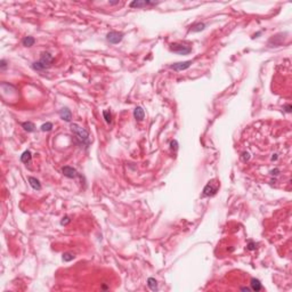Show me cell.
<instances>
[{"instance_id": "cell-22", "label": "cell", "mask_w": 292, "mask_h": 292, "mask_svg": "<svg viewBox=\"0 0 292 292\" xmlns=\"http://www.w3.org/2000/svg\"><path fill=\"white\" fill-rule=\"evenodd\" d=\"M170 145H171V149H174V151H177V149H178V142L177 140H172L171 143H170Z\"/></svg>"}, {"instance_id": "cell-29", "label": "cell", "mask_w": 292, "mask_h": 292, "mask_svg": "<svg viewBox=\"0 0 292 292\" xmlns=\"http://www.w3.org/2000/svg\"><path fill=\"white\" fill-rule=\"evenodd\" d=\"M276 159H277V155H276V154H274V155L272 156V160L274 161V160H276Z\"/></svg>"}, {"instance_id": "cell-18", "label": "cell", "mask_w": 292, "mask_h": 292, "mask_svg": "<svg viewBox=\"0 0 292 292\" xmlns=\"http://www.w3.org/2000/svg\"><path fill=\"white\" fill-rule=\"evenodd\" d=\"M40 129H41V131H50L52 129V122H46L40 127Z\"/></svg>"}, {"instance_id": "cell-1", "label": "cell", "mask_w": 292, "mask_h": 292, "mask_svg": "<svg viewBox=\"0 0 292 292\" xmlns=\"http://www.w3.org/2000/svg\"><path fill=\"white\" fill-rule=\"evenodd\" d=\"M54 62V57L49 52H41V56L38 62H34L32 64V69L35 71H45L46 69H48L52 63Z\"/></svg>"}, {"instance_id": "cell-15", "label": "cell", "mask_w": 292, "mask_h": 292, "mask_svg": "<svg viewBox=\"0 0 292 292\" xmlns=\"http://www.w3.org/2000/svg\"><path fill=\"white\" fill-rule=\"evenodd\" d=\"M147 285H149V288L152 291H156L157 290V282H156V279L154 277H149L147 279Z\"/></svg>"}, {"instance_id": "cell-8", "label": "cell", "mask_w": 292, "mask_h": 292, "mask_svg": "<svg viewBox=\"0 0 292 292\" xmlns=\"http://www.w3.org/2000/svg\"><path fill=\"white\" fill-rule=\"evenodd\" d=\"M59 117L62 120H64L65 122H71L72 120V112L67 107H63L59 111Z\"/></svg>"}, {"instance_id": "cell-4", "label": "cell", "mask_w": 292, "mask_h": 292, "mask_svg": "<svg viewBox=\"0 0 292 292\" xmlns=\"http://www.w3.org/2000/svg\"><path fill=\"white\" fill-rule=\"evenodd\" d=\"M218 188H219V183L218 182H216V180L209 182L206 185V187L203 188V196H212L217 193Z\"/></svg>"}, {"instance_id": "cell-27", "label": "cell", "mask_w": 292, "mask_h": 292, "mask_svg": "<svg viewBox=\"0 0 292 292\" xmlns=\"http://www.w3.org/2000/svg\"><path fill=\"white\" fill-rule=\"evenodd\" d=\"M279 174V169H274V170H272V171H271V175H273V176H277Z\"/></svg>"}, {"instance_id": "cell-5", "label": "cell", "mask_w": 292, "mask_h": 292, "mask_svg": "<svg viewBox=\"0 0 292 292\" xmlns=\"http://www.w3.org/2000/svg\"><path fill=\"white\" fill-rule=\"evenodd\" d=\"M124 37V33L122 32H118V31H111V32L107 33L106 35V39L109 42L113 44V45H117L119 42H121L122 39Z\"/></svg>"}, {"instance_id": "cell-7", "label": "cell", "mask_w": 292, "mask_h": 292, "mask_svg": "<svg viewBox=\"0 0 292 292\" xmlns=\"http://www.w3.org/2000/svg\"><path fill=\"white\" fill-rule=\"evenodd\" d=\"M192 65V61H185V62H179V63H176V64H172L170 67L175 71L179 72V71H184L188 69L189 66Z\"/></svg>"}, {"instance_id": "cell-28", "label": "cell", "mask_w": 292, "mask_h": 292, "mask_svg": "<svg viewBox=\"0 0 292 292\" xmlns=\"http://www.w3.org/2000/svg\"><path fill=\"white\" fill-rule=\"evenodd\" d=\"M241 290H243V291H251V288H247V286H244V288H241Z\"/></svg>"}, {"instance_id": "cell-26", "label": "cell", "mask_w": 292, "mask_h": 292, "mask_svg": "<svg viewBox=\"0 0 292 292\" xmlns=\"http://www.w3.org/2000/svg\"><path fill=\"white\" fill-rule=\"evenodd\" d=\"M291 109H292V106L290 104L284 105V110H285V112H288V113H290V112H291Z\"/></svg>"}, {"instance_id": "cell-25", "label": "cell", "mask_w": 292, "mask_h": 292, "mask_svg": "<svg viewBox=\"0 0 292 292\" xmlns=\"http://www.w3.org/2000/svg\"><path fill=\"white\" fill-rule=\"evenodd\" d=\"M242 157H243V161H248V160L250 159V154H249L248 152H244V153H243V156H242Z\"/></svg>"}, {"instance_id": "cell-14", "label": "cell", "mask_w": 292, "mask_h": 292, "mask_svg": "<svg viewBox=\"0 0 292 292\" xmlns=\"http://www.w3.org/2000/svg\"><path fill=\"white\" fill-rule=\"evenodd\" d=\"M31 159H32V154H31V152L30 151H25L22 155H21V161L23 163H27L31 162Z\"/></svg>"}, {"instance_id": "cell-10", "label": "cell", "mask_w": 292, "mask_h": 292, "mask_svg": "<svg viewBox=\"0 0 292 292\" xmlns=\"http://www.w3.org/2000/svg\"><path fill=\"white\" fill-rule=\"evenodd\" d=\"M134 117L138 121H142L144 118H145V112H144L143 107L137 106L136 109H135V111H134Z\"/></svg>"}, {"instance_id": "cell-24", "label": "cell", "mask_w": 292, "mask_h": 292, "mask_svg": "<svg viewBox=\"0 0 292 292\" xmlns=\"http://www.w3.org/2000/svg\"><path fill=\"white\" fill-rule=\"evenodd\" d=\"M248 249L251 250V251H252V250H256V244H254L253 242H250V243L248 244Z\"/></svg>"}, {"instance_id": "cell-19", "label": "cell", "mask_w": 292, "mask_h": 292, "mask_svg": "<svg viewBox=\"0 0 292 292\" xmlns=\"http://www.w3.org/2000/svg\"><path fill=\"white\" fill-rule=\"evenodd\" d=\"M103 117H104L105 121L107 123H111L112 122V115H111L110 111H103Z\"/></svg>"}, {"instance_id": "cell-13", "label": "cell", "mask_w": 292, "mask_h": 292, "mask_svg": "<svg viewBox=\"0 0 292 292\" xmlns=\"http://www.w3.org/2000/svg\"><path fill=\"white\" fill-rule=\"evenodd\" d=\"M22 127H23V129L27 131V132H33L34 130H35V126L33 122L31 121H26V122H23L22 123Z\"/></svg>"}, {"instance_id": "cell-16", "label": "cell", "mask_w": 292, "mask_h": 292, "mask_svg": "<svg viewBox=\"0 0 292 292\" xmlns=\"http://www.w3.org/2000/svg\"><path fill=\"white\" fill-rule=\"evenodd\" d=\"M34 42H35V39L33 37H25L24 39L22 40V44L25 47H31V46L34 45Z\"/></svg>"}, {"instance_id": "cell-17", "label": "cell", "mask_w": 292, "mask_h": 292, "mask_svg": "<svg viewBox=\"0 0 292 292\" xmlns=\"http://www.w3.org/2000/svg\"><path fill=\"white\" fill-rule=\"evenodd\" d=\"M204 27H206V24H204V23H197V24L193 25V27L191 29V31H193V32H200V31H202Z\"/></svg>"}, {"instance_id": "cell-23", "label": "cell", "mask_w": 292, "mask_h": 292, "mask_svg": "<svg viewBox=\"0 0 292 292\" xmlns=\"http://www.w3.org/2000/svg\"><path fill=\"white\" fill-rule=\"evenodd\" d=\"M7 67V62L5 59H1V62H0V69L1 70H5Z\"/></svg>"}, {"instance_id": "cell-12", "label": "cell", "mask_w": 292, "mask_h": 292, "mask_svg": "<svg viewBox=\"0 0 292 292\" xmlns=\"http://www.w3.org/2000/svg\"><path fill=\"white\" fill-rule=\"evenodd\" d=\"M250 284H251V290H253V291H260L262 289V285H261L260 281L257 279H251V283Z\"/></svg>"}, {"instance_id": "cell-21", "label": "cell", "mask_w": 292, "mask_h": 292, "mask_svg": "<svg viewBox=\"0 0 292 292\" xmlns=\"http://www.w3.org/2000/svg\"><path fill=\"white\" fill-rule=\"evenodd\" d=\"M71 221V219H70V217H64L63 219H62V221H61V225H63V226H65V225H67Z\"/></svg>"}, {"instance_id": "cell-3", "label": "cell", "mask_w": 292, "mask_h": 292, "mask_svg": "<svg viewBox=\"0 0 292 292\" xmlns=\"http://www.w3.org/2000/svg\"><path fill=\"white\" fill-rule=\"evenodd\" d=\"M170 50L176 52V54H179V55H188L192 52V48L189 46L183 45V44H171Z\"/></svg>"}, {"instance_id": "cell-6", "label": "cell", "mask_w": 292, "mask_h": 292, "mask_svg": "<svg viewBox=\"0 0 292 292\" xmlns=\"http://www.w3.org/2000/svg\"><path fill=\"white\" fill-rule=\"evenodd\" d=\"M62 171H63V175L65 177H67V178H77L78 177V171L75 170V169L73 168V167H70V166H65L62 168Z\"/></svg>"}, {"instance_id": "cell-2", "label": "cell", "mask_w": 292, "mask_h": 292, "mask_svg": "<svg viewBox=\"0 0 292 292\" xmlns=\"http://www.w3.org/2000/svg\"><path fill=\"white\" fill-rule=\"evenodd\" d=\"M71 131L73 132V135L77 137V139H78L80 143L86 144V145L89 144V132H88V130L87 129L80 127V126L77 123H72L71 124Z\"/></svg>"}, {"instance_id": "cell-20", "label": "cell", "mask_w": 292, "mask_h": 292, "mask_svg": "<svg viewBox=\"0 0 292 292\" xmlns=\"http://www.w3.org/2000/svg\"><path fill=\"white\" fill-rule=\"evenodd\" d=\"M74 259V256L70 252H66L63 254V261H66V262H69V261H71V260Z\"/></svg>"}, {"instance_id": "cell-11", "label": "cell", "mask_w": 292, "mask_h": 292, "mask_svg": "<svg viewBox=\"0 0 292 292\" xmlns=\"http://www.w3.org/2000/svg\"><path fill=\"white\" fill-rule=\"evenodd\" d=\"M29 183H30V185H31V187L33 189H35V191H40L41 189V184L40 182L37 179V178H34V177H29Z\"/></svg>"}, {"instance_id": "cell-9", "label": "cell", "mask_w": 292, "mask_h": 292, "mask_svg": "<svg viewBox=\"0 0 292 292\" xmlns=\"http://www.w3.org/2000/svg\"><path fill=\"white\" fill-rule=\"evenodd\" d=\"M157 2H152V1H146V0H144V1H140V0H135V1H132L131 4H130V7L131 8H142V7H145V6H149V5H156Z\"/></svg>"}]
</instances>
